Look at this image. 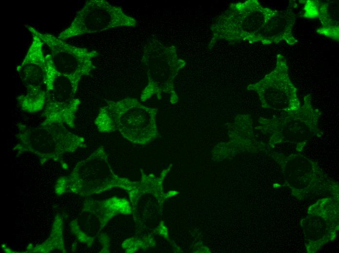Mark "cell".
<instances>
[{
    "label": "cell",
    "mask_w": 339,
    "mask_h": 253,
    "mask_svg": "<svg viewBox=\"0 0 339 253\" xmlns=\"http://www.w3.org/2000/svg\"><path fill=\"white\" fill-rule=\"evenodd\" d=\"M17 126L18 145L40 155L49 153V155L58 156L77 146L84 141L61 124H41L32 127L18 123Z\"/></svg>",
    "instance_id": "2"
},
{
    "label": "cell",
    "mask_w": 339,
    "mask_h": 253,
    "mask_svg": "<svg viewBox=\"0 0 339 253\" xmlns=\"http://www.w3.org/2000/svg\"><path fill=\"white\" fill-rule=\"evenodd\" d=\"M33 36V41L17 71L26 88V93L17 98L22 110L29 112L41 110L47 101V73L44 44L36 30L27 26Z\"/></svg>",
    "instance_id": "1"
},
{
    "label": "cell",
    "mask_w": 339,
    "mask_h": 253,
    "mask_svg": "<svg viewBox=\"0 0 339 253\" xmlns=\"http://www.w3.org/2000/svg\"><path fill=\"white\" fill-rule=\"evenodd\" d=\"M79 101L74 100L64 103H47L43 108L44 121L42 124H66L71 128L75 127V113Z\"/></svg>",
    "instance_id": "6"
},
{
    "label": "cell",
    "mask_w": 339,
    "mask_h": 253,
    "mask_svg": "<svg viewBox=\"0 0 339 253\" xmlns=\"http://www.w3.org/2000/svg\"><path fill=\"white\" fill-rule=\"evenodd\" d=\"M36 33L50 48V55L56 70L77 85L81 76L91 70L90 58L93 54L69 45L53 35L37 30Z\"/></svg>",
    "instance_id": "4"
},
{
    "label": "cell",
    "mask_w": 339,
    "mask_h": 253,
    "mask_svg": "<svg viewBox=\"0 0 339 253\" xmlns=\"http://www.w3.org/2000/svg\"><path fill=\"white\" fill-rule=\"evenodd\" d=\"M113 10L105 1L91 0L75 16L59 39L64 40L86 33L100 31L110 27L113 22Z\"/></svg>",
    "instance_id": "5"
},
{
    "label": "cell",
    "mask_w": 339,
    "mask_h": 253,
    "mask_svg": "<svg viewBox=\"0 0 339 253\" xmlns=\"http://www.w3.org/2000/svg\"><path fill=\"white\" fill-rule=\"evenodd\" d=\"M95 124L100 131L118 130L126 139L138 143L147 141L155 131L154 119L142 108L119 113L109 106L105 107L100 111Z\"/></svg>",
    "instance_id": "3"
}]
</instances>
